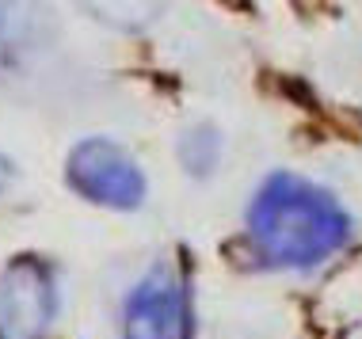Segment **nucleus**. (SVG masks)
<instances>
[{
    "instance_id": "obj_1",
    "label": "nucleus",
    "mask_w": 362,
    "mask_h": 339,
    "mask_svg": "<svg viewBox=\"0 0 362 339\" xmlns=\"http://www.w3.org/2000/svg\"><path fill=\"white\" fill-rule=\"evenodd\" d=\"M248 232L275 267H317L347 240V214L317 183L279 172L248 210Z\"/></svg>"
},
{
    "instance_id": "obj_6",
    "label": "nucleus",
    "mask_w": 362,
    "mask_h": 339,
    "mask_svg": "<svg viewBox=\"0 0 362 339\" xmlns=\"http://www.w3.org/2000/svg\"><path fill=\"white\" fill-rule=\"evenodd\" d=\"M76 8L111 31L134 35L156 23V16L164 12V0H76Z\"/></svg>"
},
{
    "instance_id": "obj_3",
    "label": "nucleus",
    "mask_w": 362,
    "mask_h": 339,
    "mask_svg": "<svg viewBox=\"0 0 362 339\" xmlns=\"http://www.w3.org/2000/svg\"><path fill=\"white\" fill-rule=\"evenodd\" d=\"M57 313L54 275L38 259H16L0 275V339H42Z\"/></svg>"
},
{
    "instance_id": "obj_7",
    "label": "nucleus",
    "mask_w": 362,
    "mask_h": 339,
    "mask_svg": "<svg viewBox=\"0 0 362 339\" xmlns=\"http://www.w3.org/2000/svg\"><path fill=\"white\" fill-rule=\"evenodd\" d=\"M221 157V138L214 126H191L180 141V160L191 176H210Z\"/></svg>"
},
{
    "instance_id": "obj_4",
    "label": "nucleus",
    "mask_w": 362,
    "mask_h": 339,
    "mask_svg": "<svg viewBox=\"0 0 362 339\" xmlns=\"http://www.w3.org/2000/svg\"><path fill=\"white\" fill-rule=\"evenodd\" d=\"M191 305L172 270L156 267L130 290L122 309V339H187Z\"/></svg>"
},
{
    "instance_id": "obj_5",
    "label": "nucleus",
    "mask_w": 362,
    "mask_h": 339,
    "mask_svg": "<svg viewBox=\"0 0 362 339\" xmlns=\"http://www.w3.org/2000/svg\"><path fill=\"white\" fill-rule=\"evenodd\" d=\"M54 38V12L42 0H0V46L35 50Z\"/></svg>"
},
{
    "instance_id": "obj_2",
    "label": "nucleus",
    "mask_w": 362,
    "mask_h": 339,
    "mask_svg": "<svg viewBox=\"0 0 362 339\" xmlns=\"http://www.w3.org/2000/svg\"><path fill=\"white\" fill-rule=\"evenodd\" d=\"M65 176H69L76 195H84L95 206L134 210L145 198V176L138 160L107 138H88L76 145L69 153V164H65Z\"/></svg>"
},
{
    "instance_id": "obj_8",
    "label": "nucleus",
    "mask_w": 362,
    "mask_h": 339,
    "mask_svg": "<svg viewBox=\"0 0 362 339\" xmlns=\"http://www.w3.org/2000/svg\"><path fill=\"white\" fill-rule=\"evenodd\" d=\"M12 183V160H4L0 157V195H4V187Z\"/></svg>"
}]
</instances>
